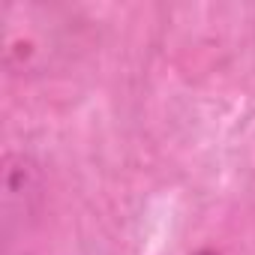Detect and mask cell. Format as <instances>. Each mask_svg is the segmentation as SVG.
Listing matches in <instances>:
<instances>
[{"mask_svg":"<svg viewBox=\"0 0 255 255\" xmlns=\"http://www.w3.org/2000/svg\"><path fill=\"white\" fill-rule=\"evenodd\" d=\"M45 204V171L27 150H6L0 162V231L12 249L39 222Z\"/></svg>","mask_w":255,"mask_h":255,"instance_id":"1","label":"cell"},{"mask_svg":"<svg viewBox=\"0 0 255 255\" xmlns=\"http://www.w3.org/2000/svg\"><path fill=\"white\" fill-rule=\"evenodd\" d=\"M192 255H219V252H216L213 246H201V249H195Z\"/></svg>","mask_w":255,"mask_h":255,"instance_id":"2","label":"cell"}]
</instances>
